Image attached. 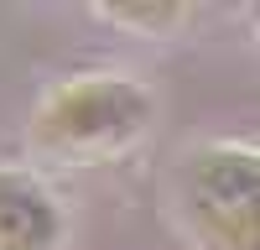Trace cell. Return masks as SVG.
<instances>
[{"mask_svg": "<svg viewBox=\"0 0 260 250\" xmlns=\"http://www.w3.org/2000/svg\"><path fill=\"white\" fill-rule=\"evenodd\" d=\"M151 115H156V99L146 83L120 73H83L47 94V104L31 120V146L42 157L94 167L130 151L151 131Z\"/></svg>", "mask_w": 260, "mask_h": 250, "instance_id": "cell-1", "label": "cell"}, {"mask_svg": "<svg viewBox=\"0 0 260 250\" xmlns=\"http://www.w3.org/2000/svg\"><path fill=\"white\" fill-rule=\"evenodd\" d=\"M182 208L208 250H260V157L255 146H198L182 167Z\"/></svg>", "mask_w": 260, "mask_h": 250, "instance_id": "cell-2", "label": "cell"}, {"mask_svg": "<svg viewBox=\"0 0 260 250\" xmlns=\"http://www.w3.org/2000/svg\"><path fill=\"white\" fill-rule=\"evenodd\" d=\"M68 235L57 198L21 167H0V250H57Z\"/></svg>", "mask_w": 260, "mask_h": 250, "instance_id": "cell-3", "label": "cell"}, {"mask_svg": "<svg viewBox=\"0 0 260 250\" xmlns=\"http://www.w3.org/2000/svg\"><path fill=\"white\" fill-rule=\"evenodd\" d=\"M104 21L115 26H130V32H146V37H172L187 21V6H156V0H136V6H99Z\"/></svg>", "mask_w": 260, "mask_h": 250, "instance_id": "cell-4", "label": "cell"}]
</instances>
